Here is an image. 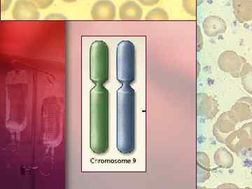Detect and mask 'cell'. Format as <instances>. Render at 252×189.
Listing matches in <instances>:
<instances>
[{
  "instance_id": "obj_1",
  "label": "cell",
  "mask_w": 252,
  "mask_h": 189,
  "mask_svg": "<svg viewBox=\"0 0 252 189\" xmlns=\"http://www.w3.org/2000/svg\"><path fill=\"white\" fill-rule=\"evenodd\" d=\"M117 147L126 155L135 149V92L130 85L117 92Z\"/></svg>"
},
{
  "instance_id": "obj_2",
  "label": "cell",
  "mask_w": 252,
  "mask_h": 189,
  "mask_svg": "<svg viewBox=\"0 0 252 189\" xmlns=\"http://www.w3.org/2000/svg\"><path fill=\"white\" fill-rule=\"evenodd\" d=\"M109 91L104 86L91 91V149L103 154L109 149Z\"/></svg>"
},
{
  "instance_id": "obj_3",
  "label": "cell",
  "mask_w": 252,
  "mask_h": 189,
  "mask_svg": "<svg viewBox=\"0 0 252 189\" xmlns=\"http://www.w3.org/2000/svg\"><path fill=\"white\" fill-rule=\"evenodd\" d=\"M117 78L122 85H130L135 81V47L131 41H122L117 46Z\"/></svg>"
},
{
  "instance_id": "obj_4",
  "label": "cell",
  "mask_w": 252,
  "mask_h": 189,
  "mask_svg": "<svg viewBox=\"0 0 252 189\" xmlns=\"http://www.w3.org/2000/svg\"><path fill=\"white\" fill-rule=\"evenodd\" d=\"M109 47L103 41H95L90 50L91 80L95 86H104L109 80Z\"/></svg>"
},
{
  "instance_id": "obj_5",
  "label": "cell",
  "mask_w": 252,
  "mask_h": 189,
  "mask_svg": "<svg viewBox=\"0 0 252 189\" xmlns=\"http://www.w3.org/2000/svg\"><path fill=\"white\" fill-rule=\"evenodd\" d=\"M224 144L240 158L248 159L252 157V140L246 130L242 127L227 136Z\"/></svg>"
},
{
  "instance_id": "obj_6",
  "label": "cell",
  "mask_w": 252,
  "mask_h": 189,
  "mask_svg": "<svg viewBox=\"0 0 252 189\" xmlns=\"http://www.w3.org/2000/svg\"><path fill=\"white\" fill-rule=\"evenodd\" d=\"M247 62L243 56L233 51H225L220 55L218 66L220 70L238 79Z\"/></svg>"
},
{
  "instance_id": "obj_7",
  "label": "cell",
  "mask_w": 252,
  "mask_h": 189,
  "mask_svg": "<svg viewBox=\"0 0 252 189\" xmlns=\"http://www.w3.org/2000/svg\"><path fill=\"white\" fill-rule=\"evenodd\" d=\"M237 124L234 118L227 111L220 114L213 127V134L217 142L224 144L227 136L235 130Z\"/></svg>"
},
{
  "instance_id": "obj_8",
  "label": "cell",
  "mask_w": 252,
  "mask_h": 189,
  "mask_svg": "<svg viewBox=\"0 0 252 189\" xmlns=\"http://www.w3.org/2000/svg\"><path fill=\"white\" fill-rule=\"evenodd\" d=\"M12 16L16 21H37L41 14L37 6L31 0H17L13 9Z\"/></svg>"
},
{
  "instance_id": "obj_9",
  "label": "cell",
  "mask_w": 252,
  "mask_h": 189,
  "mask_svg": "<svg viewBox=\"0 0 252 189\" xmlns=\"http://www.w3.org/2000/svg\"><path fill=\"white\" fill-rule=\"evenodd\" d=\"M218 102L208 94L200 93L198 94V114L201 119L213 120L218 114Z\"/></svg>"
},
{
  "instance_id": "obj_10",
  "label": "cell",
  "mask_w": 252,
  "mask_h": 189,
  "mask_svg": "<svg viewBox=\"0 0 252 189\" xmlns=\"http://www.w3.org/2000/svg\"><path fill=\"white\" fill-rule=\"evenodd\" d=\"M117 8L112 1L100 0L91 9V16L94 21H112L116 17Z\"/></svg>"
},
{
  "instance_id": "obj_11",
  "label": "cell",
  "mask_w": 252,
  "mask_h": 189,
  "mask_svg": "<svg viewBox=\"0 0 252 189\" xmlns=\"http://www.w3.org/2000/svg\"><path fill=\"white\" fill-rule=\"evenodd\" d=\"M230 114L237 122L252 119V97H243L238 99L230 109Z\"/></svg>"
},
{
  "instance_id": "obj_12",
  "label": "cell",
  "mask_w": 252,
  "mask_h": 189,
  "mask_svg": "<svg viewBox=\"0 0 252 189\" xmlns=\"http://www.w3.org/2000/svg\"><path fill=\"white\" fill-rule=\"evenodd\" d=\"M204 33L209 37H215L225 32L226 23L223 18L218 16H210L204 20L203 23Z\"/></svg>"
},
{
  "instance_id": "obj_13",
  "label": "cell",
  "mask_w": 252,
  "mask_h": 189,
  "mask_svg": "<svg viewBox=\"0 0 252 189\" xmlns=\"http://www.w3.org/2000/svg\"><path fill=\"white\" fill-rule=\"evenodd\" d=\"M233 13L241 23L252 21V0H232Z\"/></svg>"
},
{
  "instance_id": "obj_14",
  "label": "cell",
  "mask_w": 252,
  "mask_h": 189,
  "mask_svg": "<svg viewBox=\"0 0 252 189\" xmlns=\"http://www.w3.org/2000/svg\"><path fill=\"white\" fill-rule=\"evenodd\" d=\"M142 16L143 10L135 1H126L119 8V17L122 21H140Z\"/></svg>"
},
{
  "instance_id": "obj_15",
  "label": "cell",
  "mask_w": 252,
  "mask_h": 189,
  "mask_svg": "<svg viewBox=\"0 0 252 189\" xmlns=\"http://www.w3.org/2000/svg\"><path fill=\"white\" fill-rule=\"evenodd\" d=\"M210 159L205 152L197 153V178L199 183H203L210 177Z\"/></svg>"
},
{
  "instance_id": "obj_16",
  "label": "cell",
  "mask_w": 252,
  "mask_h": 189,
  "mask_svg": "<svg viewBox=\"0 0 252 189\" xmlns=\"http://www.w3.org/2000/svg\"><path fill=\"white\" fill-rule=\"evenodd\" d=\"M214 162L220 168L230 169L234 164V158L228 149L220 147L215 152Z\"/></svg>"
},
{
  "instance_id": "obj_17",
  "label": "cell",
  "mask_w": 252,
  "mask_h": 189,
  "mask_svg": "<svg viewBox=\"0 0 252 189\" xmlns=\"http://www.w3.org/2000/svg\"><path fill=\"white\" fill-rule=\"evenodd\" d=\"M240 78L244 89L249 94H252V66L250 63H247L245 64Z\"/></svg>"
},
{
  "instance_id": "obj_18",
  "label": "cell",
  "mask_w": 252,
  "mask_h": 189,
  "mask_svg": "<svg viewBox=\"0 0 252 189\" xmlns=\"http://www.w3.org/2000/svg\"><path fill=\"white\" fill-rule=\"evenodd\" d=\"M144 19L146 21H168L169 15L165 9L155 8L146 15Z\"/></svg>"
},
{
  "instance_id": "obj_19",
  "label": "cell",
  "mask_w": 252,
  "mask_h": 189,
  "mask_svg": "<svg viewBox=\"0 0 252 189\" xmlns=\"http://www.w3.org/2000/svg\"><path fill=\"white\" fill-rule=\"evenodd\" d=\"M204 0H182V6L187 14L195 16L197 15L198 6L203 3Z\"/></svg>"
},
{
  "instance_id": "obj_20",
  "label": "cell",
  "mask_w": 252,
  "mask_h": 189,
  "mask_svg": "<svg viewBox=\"0 0 252 189\" xmlns=\"http://www.w3.org/2000/svg\"><path fill=\"white\" fill-rule=\"evenodd\" d=\"M37 6L38 9H45L49 8L54 2V0H31Z\"/></svg>"
},
{
  "instance_id": "obj_21",
  "label": "cell",
  "mask_w": 252,
  "mask_h": 189,
  "mask_svg": "<svg viewBox=\"0 0 252 189\" xmlns=\"http://www.w3.org/2000/svg\"><path fill=\"white\" fill-rule=\"evenodd\" d=\"M12 3V0H1V9L2 12L7 11Z\"/></svg>"
},
{
  "instance_id": "obj_22",
  "label": "cell",
  "mask_w": 252,
  "mask_h": 189,
  "mask_svg": "<svg viewBox=\"0 0 252 189\" xmlns=\"http://www.w3.org/2000/svg\"><path fill=\"white\" fill-rule=\"evenodd\" d=\"M160 1V0H138L140 4L147 6H154V5L157 4Z\"/></svg>"
},
{
  "instance_id": "obj_23",
  "label": "cell",
  "mask_w": 252,
  "mask_h": 189,
  "mask_svg": "<svg viewBox=\"0 0 252 189\" xmlns=\"http://www.w3.org/2000/svg\"><path fill=\"white\" fill-rule=\"evenodd\" d=\"M238 186L233 185V184H223L217 187V189H238Z\"/></svg>"
},
{
  "instance_id": "obj_24",
  "label": "cell",
  "mask_w": 252,
  "mask_h": 189,
  "mask_svg": "<svg viewBox=\"0 0 252 189\" xmlns=\"http://www.w3.org/2000/svg\"><path fill=\"white\" fill-rule=\"evenodd\" d=\"M63 1H64V2L72 3V2H75V1H77V0H63Z\"/></svg>"
},
{
  "instance_id": "obj_25",
  "label": "cell",
  "mask_w": 252,
  "mask_h": 189,
  "mask_svg": "<svg viewBox=\"0 0 252 189\" xmlns=\"http://www.w3.org/2000/svg\"><path fill=\"white\" fill-rule=\"evenodd\" d=\"M251 28H252V25H251Z\"/></svg>"
},
{
  "instance_id": "obj_26",
  "label": "cell",
  "mask_w": 252,
  "mask_h": 189,
  "mask_svg": "<svg viewBox=\"0 0 252 189\" xmlns=\"http://www.w3.org/2000/svg\"><path fill=\"white\" fill-rule=\"evenodd\" d=\"M251 173H252V172H251Z\"/></svg>"
}]
</instances>
